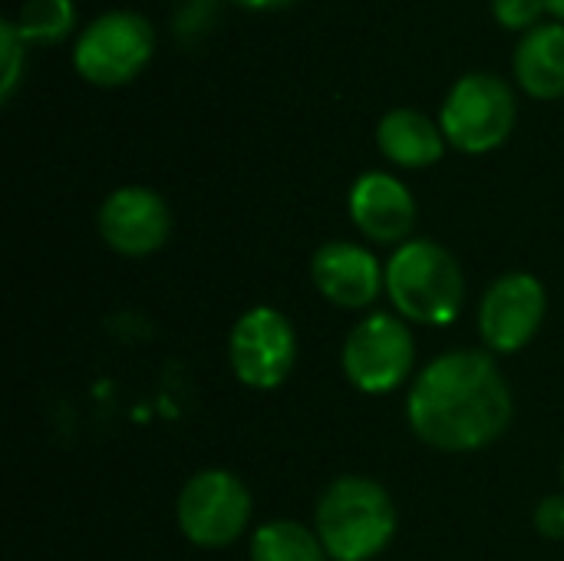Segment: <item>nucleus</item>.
Returning <instances> with one entry per match:
<instances>
[{
    "mask_svg": "<svg viewBox=\"0 0 564 561\" xmlns=\"http://www.w3.org/2000/svg\"><path fill=\"white\" fill-rule=\"evenodd\" d=\"M549 3V10L555 13V17H562L564 20V0H545Z\"/></svg>",
    "mask_w": 564,
    "mask_h": 561,
    "instance_id": "21",
    "label": "nucleus"
},
{
    "mask_svg": "<svg viewBox=\"0 0 564 561\" xmlns=\"http://www.w3.org/2000/svg\"><path fill=\"white\" fill-rule=\"evenodd\" d=\"M96 222H99L102 241L126 258H145L159 251L172 231V212L165 198L142 185L116 188L102 202Z\"/></svg>",
    "mask_w": 564,
    "mask_h": 561,
    "instance_id": "10",
    "label": "nucleus"
},
{
    "mask_svg": "<svg viewBox=\"0 0 564 561\" xmlns=\"http://www.w3.org/2000/svg\"><path fill=\"white\" fill-rule=\"evenodd\" d=\"M516 76L535 99L564 96V26H535L516 50Z\"/></svg>",
    "mask_w": 564,
    "mask_h": 561,
    "instance_id": "14",
    "label": "nucleus"
},
{
    "mask_svg": "<svg viewBox=\"0 0 564 561\" xmlns=\"http://www.w3.org/2000/svg\"><path fill=\"white\" fill-rule=\"evenodd\" d=\"M155 36L145 17L129 10H112L96 17L73 50L79 76L96 86H119L132 79L152 56Z\"/></svg>",
    "mask_w": 564,
    "mask_h": 561,
    "instance_id": "8",
    "label": "nucleus"
},
{
    "mask_svg": "<svg viewBox=\"0 0 564 561\" xmlns=\"http://www.w3.org/2000/svg\"><path fill=\"white\" fill-rule=\"evenodd\" d=\"M512 390L482 350H449L423 367L406 400V423L440 453H479L512 423Z\"/></svg>",
    "mask_w": 564,
    "mask_h": 561,
    "instance_id": "1",
    "label": "nucleus"
},
{
    "mask_svg": "<svg viewBox=\"0 0 564 561\" xmlns=\"http://www.w3.org/2000/svg\"><path fill=\"white\" fill-rule=\"evenodd\" d=\"M516 126V99L512 89L492 73L463 76L440 116V129L449 145L459 152H492L499 149Z\"/></svg>",
    "mask_w": 564,
    "mask_h": 561,
    "instance_id": "5",
    "label": "nucleus"
},
{
    "mask_svg": "<svg viewBox=\"0 0 564 561\" xmlns=\"http://www.w3.org/2000/svg\"><path fill=\"white\" fill-rule=\"evenodd\" d=\"M251 561H327V552L317 532H311L307 526L291 519H274L254 529Z\"/></svg>",
    "mask_w": 564,
    "mask_h": 561,
    "instance_id": "15",
    "label": "nucleus"
},
{
    "mask_svg": "<svg viewBox=\"0 0 564 561\" xmlns=\"http://www.w3.org/2000/svg\"><path fill=\"white\" fill-rule=\"evenodd\" d=\"M350 218L370 241L403 245L416 225V202L410 188L387 172H364L347 198Z\"/></svg>",
    "mask_w": 564,
    "mask_h": 561,
    "instance_id": "12",
    "label": "nucleus"
},
{
    "mask_svg": "<svg viewBox=\"0 0 564 561\" xmlns=\"http://www.w3.org/2000/svg\"><path fill=\"white\" fill-rule=\"evenodd\" d=\"M562 486H564V460H562Z\"/></svg>",
    "mask_w": 564,
    "mask_h": 561,
    "instance_id": "22",
    "label": "nucleus"
},
{
    "mask_svg": "<svg viewBox=\"0 0 564 561\" xmlns=\"http://www.w3.org/2000/svg\"><path fill=\"white\" fill-rule=\"evenodd\" d=\"M311 278L317 291L347 311L370 308L387 288V268H380L377 255L354 241H327L311 258Z\"/></svg>",
    "mask_w": 564,
    "mask_h": 561,
    "instance_id": "11",
    "label": "nucleus"
},
{
    "mask_svg": "<svg viewBox=\"0 0 564 561\" xmlns=\"http://www.w3.org/2000/svg\"><path fill=\"white\" fill-rule=\"evenodd\" d=\"M549 311L545 284L529 271H509L489 284L479 304V337L496 354H519L539 334Z\"/></svg>",
    "mask_w": 564,
    "mask_h": 561,
    "instance_id": "9",
    "label": "nucleus"
},
{
    "mask_svg": "<svg viewBox=\"0 0 564 561\" xmlns=\"http://www.w3.org/2000/svg\"><path fill=\"white\" fill-rule=\"evenodd\" d=\"M13 23L23 43H53L69 33L73 3L69 0H26Z\"/></svg>",
    "mask_w": 564,
    "mask_h": 561,
    "instance_id": "16",
    "label": "nucleus"
},
{
    "mask_svg": "<svg viewBox=\"0 0 564 561\" xmlns=\"http://www.w3.org/2000/svg\"><path fill=\"white\" fill-rule=\"evenodd\" d=\"M297 360V334L284 311L251 308L245 311L228 337V364L235 377L251 390L281 387Z\"/></svg>",
    "mask_w": 564,
    "mask_h": 561,
    "instance_id": "7",
    "label": "nucleus"
},
{
    "mask_svg": "<svg viewBox=\"0 0 564 561\" xmlns=\"http://www.w3.org/2000/svg\"><path fill=\"white\" fill-rule=\"evenodd\" d=\"M377 142H380V152L403 169H426V165L440 162L446 152L443 129L416 109L387 112L380 119Z\"/></svg>",
    "mask_w": 564,
    "mask_h": 561,
    "instance_id": "13",
    "label": "nucleus"
},
{
    "mask_svg": "<svg viewBox=\"0 0 564 561\" xmlns=\"http://www.w3.org/2000/svg\"><path fill=\"white\" fill-rule=\"evenodd\" d=\"M387 294L403 321L446 327L466 304V278L443 245L410 238L387 261Z\"/></svg>",
    "mask_w": 564,
    "mask_h": 561,
    "instance_id": "3",
    "label": "nucleus"
},
{
    "mask_svg": "<svg viewBox=\"0 0 564 561\" xmlns=\"http://www.w3.org/2000/svg\"><path fill=\"white\" fill-rule=\"evenodd\" d=\"M314 532H317L327 559H377L397 536L393 496L377 479L340 476L317 499Z\"/></svg>",
    "mask_w": 564,
    "mask_h": 561,
    "instance_id": "2",
    "label": "nucleus"
},
{
    "mask_svg": "<svg viewBox=\"0 0 564 561\" xmlns=\"http://www.w3.org/2000/svg\"><path fill=\"white\" fill-rule=\"evenodd\" d=\"M238 3H245V7H264V10H271V7H288V3H294V0H238Z\"/></svg>",
    "mask_w": 564,
    "mask_h": 561,
    "instance_id": "20",
    "label": "nucleus"
},
{
    "mask_svg": "<svg viewBox=\"0 0 564 561\" xmlns=\"http://www.w3.org/2000/svg\"><path fill=\"white\" fill-rule=\"evenodd\" d=\"M344 377L370 397L393 393L406 384L416 364V344L410 327L393 314H370L344 341Z\"/></svg>",
    "mask_w": 564,
    "mask_h": 561,
    "instance_id": "6",
    "label": "nucleus"
},
{
    "mask_svg": "<svg viewBox=\"0 0 564 561\" xmlns=\"http://www.w3.org/2000/svg\"><path fill=\"white\" fill-rule=\"evenodd\" d=\"M545 7H549L545 0H492L496 20H499L502 26H512V30L532 26Z\"/></svg>",
    "mask_w": 564,
    "mask_h": 561,
    "instance_id": "18",
    "label": "nucleus"
},
{
    "mask_svg": "<svg viewBox=\"0 0 564 561\" xmlns=\"http://www.w3.org/2000/svg\"><path fill=\"white\" fill-rule=\"evenodd\" d=\"M23 53H26V43L20 40L17 33V23L13 20H3L0 23V60H3V99L13 96L17 83H20V69H23Z\"/></svg>",
    "mask_w": 564,
    "mask_h": 561,
    "instance_id": "17",
    "label": "nucleus"
},
{
    "mask_svg": "<svg viewBox=\"0 0 564 561\" xmlns=\"http://www.w3.org/2000/svg\"><path fill=\"white\" fill-rule=\"evenodd\" d=\"M532 522H535L539 536H545V539H564V493L545 496V499L535 506Z\"/></svg>",
    "mask_w": 564,
    "mask_h": 561,
    "instance_id": "19",
    "label": "nucleus"
},
{
    "mask_svg": "<svg viewBox=\"0 0 564 561\" xmlns=\"http://www.w3.org/2000/svg\"><path fill=\"white\" fill-rule=\"evenodd\" d=\"M175 522L192 546L225 549L238 542L251 522V493L245 479L228 470H202L182 486Z\"/></svg>",
    "mask_w": 564,
    "mask_h": 561,
    "instance_id": "4",
    "label": "nucleus"
}]
</instances>
